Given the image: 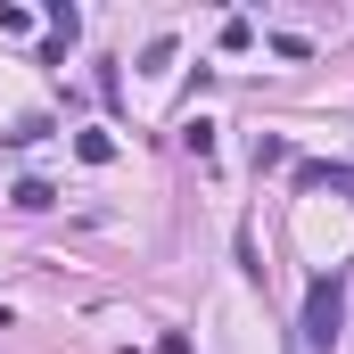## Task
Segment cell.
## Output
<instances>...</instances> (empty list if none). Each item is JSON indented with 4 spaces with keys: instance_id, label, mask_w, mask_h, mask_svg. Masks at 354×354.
Here are the masks:
<instances>
[{
    "instance_id": "obj_5",
    "label": "cell",
    "mask_w": 354,
    "mask_h": 354,
    "mask_svg": "<svg viewBox=\"0 0 354 354\" xmlns=\"http://www.w3.org/2000/svg\"><path fill=\"white\" fill-rule=\"evenodd\" d=\"M272 165H288V140H272V132H264V140H256V174H272Z\"/></svg>"
},
{
    "instance_id": "obj_2",
    "label": "cell",
    "mask_w": 354,
    "mask_h": 354,
    "mask_svg": "<svg viewBox=\"0 0 354 354\" xmlns=\"http://www.w3.org/2000/svg\"><path fill=\"white\" fill-rule=\"evenodd\" d=\"M8 206H17V214H50V206H58V189L33 174V181H17V189H8Z\"/></svg>"
},
{
    "instance_id": "obj_4",
    "label": "cell",
    "mask_w": 354,
    "mask_h": 354,
    "mask_svg": "<svg viewBox=\"0 0 354 354\" xmlns=\"http://www.w3.org/2000/svg\"><path fill=\"white\" fill-rule=\"evenodd\" d=\"M75 157H83V165H107V157H115V140H107V132H75Z\"/></svg>"
},
{
    "instance_id": "obj_1",
    "label": "cell",
    "mask_w": 354,
    "mask_h": 354,
    "mask_svg": "<svg viewBox=\"0 0 354 354\" xmlns=\"http://www.w3.org/2000/svg\"><path fill=\"white\" fill-rule=\"evenodd\" d=\"M338 330H346V272H322L313 288H305V346H338Z\"/></svg>"
},
{
    "instance_id": "obj_3",
    "label": "cell",
    "mask_w": 354,
    "mask_h": 354,
    "mask_svg": "<svg viewBox=\"0 0 354 354\" xmlns=\"http://www.w3.org/2000/svg\"><path fill=\"white\" fill-rule=\"evenodd\" d=\"M181 149L206 165V157H214V124H206V115H189V124H181Z\"/></svg>"
}]
</instances>
